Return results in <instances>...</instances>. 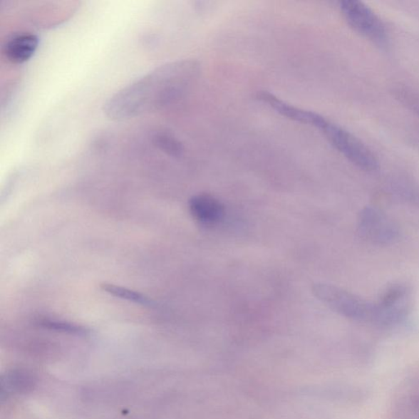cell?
I'll list each match as a JSON object with an SVG mask.
<instances>
[{
  "instance_id": "10",
  "label": "cell",
  "mask_w": 419,
  "mask_h": 419,
  "mask_svg": "<svg viewBox=\"0 0 419 419\" xmlns=\"http://www.w3.org/2000/svg\"><path fill=\"white\" fill-rule=\"evenodd\" d=\"M37 324L43 329L56 331V332L60 333L79 336L86 335L89 333V330L85 327L81 326V325L62 321H56V319L43 318L38 319Z\"/></svg>"
},
{
  "instance_id": "4",
  "label": "cell",
  "mask_w": 419,
  "mask_h": 419,
  "mask_svg": "<svg viewBox=\"0 0 419 419\" xmlns=\"http://www.w3.org/2000/svg\"><path fill=\"white\" fill-rule=\"evenodd\" d=\"M340 7L353 30L374 43L386 41L387 31L383 21L366 4L357 0H343Z\"/></svg>"
},
{
  "instance_id": "3",
  "label": "cell",
  "mask_w": 419,
  "mask_h": 419,
  "mask_svg": "<svg viewBox=\"0 0 419 419\" xmlns=\"http://www.w3.org/2000/svg\"><path fill=\"white\" fill-rule=\"evenodd\" d=\"M321 130L339 152L366 172H374L379 167L378 158L361 140L341 126L325 120Z\"/></svg>"
},
{
  "instance_id": "5",
  "label": "cell",
  "mask_w": 419,
  "mask_h": 419,
  "mask_svg": "<svg viewBox=\"0 0 419 419\" xmlns=\"http://www.w3.org/2000/svg\"><path fill=\"white\" fill-rule=\"evenodd\" d=\"M358 228L363 239L378 245L393 244L398 238V229L387 216L373 207L363 209Z\"/></svg>"
},
{
  "instance_id": "6",
  "label": "cell",
  "mask_w": 419,
  "mask_h": 419,
  "mask_svg": "<svg viewBox=\"0 0 419 419\" xmlns=\"http://www.w3.org/2000/svg\"><path fill=\"white\" fill-rule=\"evenodd\" d=\"M257 98L262 103H267L270 108L282 115L283 117L297 123L312 125L319 130L321 128L326 120L323 115L316 113L292 106L267 91L258 93Z\"/></svg>"
},
{
  "instance_id": "2",
  "label": "cell",
  "mask_w": 419,
  "mask_h": 419,
  "mask_svg": "<svg viewBox=\"0 0 419 419\" xmlns=\"http://www.w3.org/2000/svg\"><path fill=\"white\" fill-rule=\"evenodd\" d=\"M312 292L318 300L341 316L355 321L378 322L377 304L363 300L338 286L317 283L313 285Z\"/></svg>"
},
{
  "instance_id": "1",
  "label": "cell",
  "mask_w": 419,
  "mask_h": 419,
  "mask_svg": "<svg viewBox=\"0 0 419 419\" xmlns=\"http://www.w3.org/2000/svg\"><path fill=\"white\" fill-rule=\"evenodd\" d=\"M200 73L195 61L163 66L111 98L106 111L113 118L133 117L178 102Z\"/></svg>"
},
{
  "instance_id": "7",
  "label": "cell",
  "mask_w": 419,
  "mask_h": 419,
  "mask_svg": "<svg viewBox=\"0 0 419 419\" xmlns=\"http://www.w3.org/2000/svg\"><path fill=\"white\" fill-rule=\"evenodd\" d=\"M190 211L198 222L214 224L224 216V207L217 198L207 194L192 196L189 202Z\"/></svg>"
},
{
  "instance_id": "11",
  "label": "cell",
  "mask_w": 419,
  "mask_h": 419,
  "mask_svg": "<svg viewBox=\"0 0 419 419\" xmlns=\"http://www.w3.org/2000/svg\"><path fill=\"white\" fill-rule=\"evenodd\" d=\"M394 95L407 108L419 117V95L405 87H398L394 90Z\"/></svg>"
},
{
  "instance_id": "9",
  "label": "cell",
  "mask_w": 419,
  "mask_h": 419,
  "mask_svg": "<svg viewBox=\"0 0 419 419\" xmlns=\"http://www.w3.org/2000/svg\"><path fill=\"white\" fill-rule=\"evenodd\" d=\"M101 289L118 299L136 303V304L145 306H153L154 302L148 299V296L140 294L134 290L124 288V286L115 285L113 284L103 283L100 285Z\"/></svg>"
},
{
  "instance_id": "8",
  "label": "cell",
  "mask_w": 419,
  "mask_h": 419,
  "mask_svg": "<svg viewBox=\"0 0 419 419\" xmlns=\"http://www.w3.org/2000/svg\"><path fill=\"white\" fill-rule=\"evenodd\" d=\"M38 45V38L31 33L15 35L5 43L4 53L11 63H24L35 53Z\"/></svg>"
}]
</instances>
